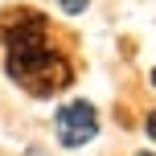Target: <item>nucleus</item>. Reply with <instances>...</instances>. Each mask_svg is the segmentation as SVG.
Listing matches in <instances>:
<instances>
[{
  "instance_id": "nucleus-6",
  "label": "nucleus",
  "mask_w": 156,
  "mask_h": 156,
  "mask_svg": "<svg viewBox=\"0 0 156 156\" xmlns=\"http://www.w3.org/2000/svg\"><path fill=\"white\" fill-rule=\"evenodd\" d=\"M152 86H156V70H152Z\"/></svg>"
},
{
  "instance_id": "nucleus-3",
  "label": "nucleus",
  "mask_w": 156,
  "mask_h": 156,
  "mask_svg": "<svg viewBox=\"0 0 156 156\" xmlns=\"http://www.w3.org/2000/svg\"><path fill=\"white\" fill-rule=\"evenodd\" d=\"M8 41V54H29V49H45V16L37 12H8V25H0Z\"/></svg>"
},
{
  "instance_id": "nucleus-2",
  "label": "nucleus",
  "mask_w": 156,
  "mask_h": 156,
  "mask_svg": "<svg viewBox=\"0 0 156 156\" xmlns=\"http://www.w3.org/2000/svg\"><path fill=\"white\" fill-rule=\"evenodd\" d=\"M54 132H58V140H62L66 148H82V144H90L94 136H99V111L86 99H74V103H66V107L58 111Z\"/></svg>"
},
{
  "instance_id": "nucleus-1",
  "label": "nucleus",
  "mask_w": 156,
  "mask_h": 156,
  "mask_svg": "<svg viewBox=\"0 0 156 156\" xmlns=\"http://www.w3.org/2000/svg\"><path fill=\"white\" fill-rule=\"evenodd\" d=\"M8 74L25 86L29 94L45 99L58 94L62 86H70V66L49 49H29V54H8Z\"/></svg>"
},
{
  "instance_id": "nucleus-4",
  "label": "nucleus",
  "mask_w": 156,
  "mask_h": 156,
  "mask_svg": "<svg viewBox=\"0 0 156 156\" xmlns=\"http://www.w3.org/2000/svg\"><path fill=\"white\" fill-rule=\"evenodd\" d=\"M58 4H62V8H66V12H82V8H86V4H90V0H58Z\"/></svg>"
},
{
  "instance_id": "nucleus-5",
  "label": "nucleus",
  "mask_w": 156,
  "mask_h": 156,
  "mask_svg": "<svg viewBox=\"0 0 156 156\" xmlns=\"http://www.w3.org/2000/svg\"><path fill=\"white\" fill-rule=\"evenodd\" d=\"M148 136H152V140H156V111H152V115H148Z\"/></svg>"
},
{
  "instance_id": "nucleus-7",
  "label": "nucleus",
  "mask_w": 156,
  "mask_h": 156,
  "mask_svg": "<svg viewBox=\"0 0 156 156\" xmlns=\"http://www.w3.org/2000/svg\"><path fill=\"white\" fill-rule=\"evenodd\" d=\"M140 156H152V152H140Z\"/></svg>"
}]
</instances>
